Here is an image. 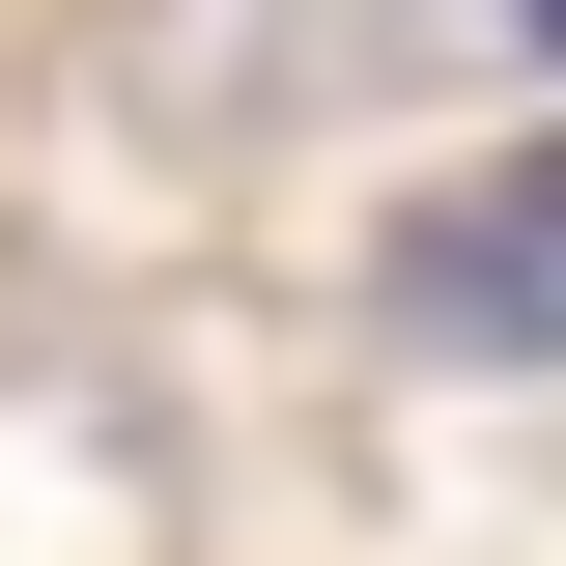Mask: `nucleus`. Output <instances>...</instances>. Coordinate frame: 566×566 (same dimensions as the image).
Wrapping results in <instances>:
<instances>
[{
    "instance_id": "obj_1",
    "label": "nucleus",
    "mask_w": 566,
    "mask_h": 566,
    "mask_svg": "<svg viewBox=\"0 0 566 566\" xmlns=\"http://www.w3.org/2000/svg\"><path fill=\"white\" fill-rule=\"evenodd\" d=\"M397 312H424L453 368H510V312H538V170H482V199L424 227V255H397Z\"/></svg>"
}]
</instances>
